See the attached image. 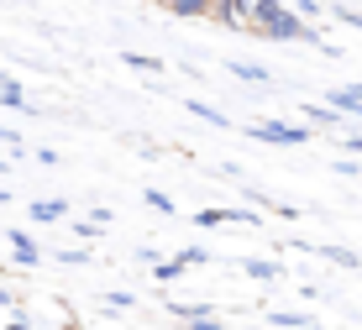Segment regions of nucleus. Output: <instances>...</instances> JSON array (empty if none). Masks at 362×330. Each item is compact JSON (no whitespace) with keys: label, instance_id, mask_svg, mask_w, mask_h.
I'll use <instances>...</instances> for the list:
<instances>
[{"label":"nucleus","instance_id":"obj_1","mask_svg":"<svg viewBox=\"0 0 362 330\" xmlns=\"http://www.w3.org/2000/svg\"><path fill=\"white\" fill-rule=\"evenodd\" d=\"M247 32L257 37H273V42H299V37H310V27L294 16L289 6H279V0H247Z\"/></svg>","mask_w":362,"mask_h":330},{"label":"nucleus","instance_id":"obj_2","mask_svg":"<svg viewBox=\"0 0 362 330\" xmlns=\"http://www.w3.org/2000/svg\"><path fill=\"white\" fill-rule=\"evenodd\" d=\"M252 136H257V142H279V147H299L310 131H299V126H284V121H263V126H252Z\"/></svg>","mask_w":362,"mask_h":330},{"label":"nucleus","instance_id":"obj_3","mask_svg":"<svg viewBox=\"0 0 362 330\" xmlns=\"http://www.w3.org/2000/svg\"><path fill=\"white\" fill-rule=\"evenodd\" d=\"M153 6L173 11V16H216V0H153Z\"/></svg>","mask_w":362,"mask_h":330},{"label":"nucleus","instance_id":"obj_4","mask_svg":"<svg viewBox=\"0 0 362 330\" xmlns=\"http://www.w3.org/2000/svg\"><path fill=\"white\" fill-rule=\"evenodd\" d=\"M331 105L341 110V116H357V121H362V95H357V90H336Z\"/></svg>","mask_w":362,"mask_h":330},{"label":"nucleus","instance_id":"obj_5","mask_svg":"<svg viewBox=\"0 0 362 330\" xmlns=\"http://www.w3.org/2000/svg\"><path fill=\"white\" fill-rule=\"evenodd\" d=\"M69 205H58V199H37L32 205V220H64Z\"/></svg>","mask_w":362,"mask_h":330},{"label":"nucleus","instance_id":"obj_6","mask_svg":"<svg viewBox=\"0 0 362 330\" xmlns=\"http://www.w3.org/2000/svg\"><path fill=\"white\" fill-rule=\"evenodd\" d=\"M231 73L247 84H268V69H257V63H231Z\"/></svg>","mask_w":362,"mask_h":330},{"label":"nucleus","instance_id":"obj_7","mask_svg":"<svg viewBox=\"0 0 362 330\" xmlns=\"http://www.w3.org/2000/svg\"><path fill=\"white\" fill-rule=\"evenodd\" d=\"M11 247H16V257H21V262H37V247H32V236L11 231Z\"/></svg>","mask_w":362,"mask_h":330},{"label":"nucleus","instance_id":"obj_8","mask_svg":"<svg viewBox=\"0 0 362 330\" xmlns=\"http://www.w3.org/2000/svg\"><path fill=\"white\" fill-rule=\"evenodd\" d=\"M310 121H320V126H336V121H341V110H336V105H310Z\"/></svg>","mask_w":362,"mask_h":330},{"label":"nucleus","instance_id":"obj_9","mask_svg":"<svg viewBox=\"0 0 362 330\" xmlns=\"http://www.w3.org/2000/svg\"><path fill=\"white\" fill-rule=\"evenodd\" d=\"M247 273L252 278H279V262H247Z\"/></svg>","mask_w":362,"mask_h":330},{"label":"nucleus","instance_id":"obj_10","mask_svg":"<svg viewBox=\"0 0 362 330\" xmlns=\"http://www.w3.org/2000/svg\"><path fill=\"white\" fill-rule=\"evenodd\" d=\"M0 95H6V105H16V110H27V100H21L16 84H0Z\"/></svg>","mask_w":362,"mask_h":330},{"label":"nucleus","instance_id":"obj_11","mask_svg":"<svg viewBox=\"0 0 362 330\" xmlns=\"http://www.w3.org/2000/svg\"><path fill=\"white\" fill-rule=\"evenodd\" d=\"M189 110H194V116H205V121H216V126H226V116H221V110H210V105H199V100H194V105H189Z\"/></svg>","mask_w":362,"mask_h":330},{"label":"nucleus","instance_id":"obj_12","mask_svg":"<svg viewBox=\"0 0 362 330\" xmlns=\"http://www.w3.org/2000/svg\"><path fill=\"white\" fill-rule=\"evenodd\" d=\"M132 69H147V73H158V58H142V53H127Z\"/></svg>","mask_w":362,"mask_h":330},{"label":"nucleus","instance_id":"obj_13","mask_svg":"<svg viewBox=\"0 0 362 330\" xmlns=\"http://www.w3.org/2000/svg\"><path fill=\"white\" fill-rule=\"evenodd\" d=\"M189 325H194V330H221L216 320H210V314H199V320H189Z\"/></svg>","mask_w":362,"mask_h":330},{"label":"nucleus","instance_id":"obj_14","mask_svg":"<svg viewBox=\"0 0 362 330\" xmlns=\"http://www.w3.org/2000/svg\"><path fill=\"white\" fill-rule=\"evenodd\" d=\"M346 147H352V152H362V136L352 131V136H346Z\"/></svg>","mask_w":362,"mask_h":330},{"label":"nucleus","instance_id":"obj_15","mask_svg":"<svg viewBox=\"0 0 362 330\" xmlns=\"http://www.w3.org/2000/svg\"><path fill=\"white\" fill-rule=\"evenodd\" d=\"M0 84H6V79H0Z\"/></svg>","mask_w":362,"mask_h":330}]
</instances>
